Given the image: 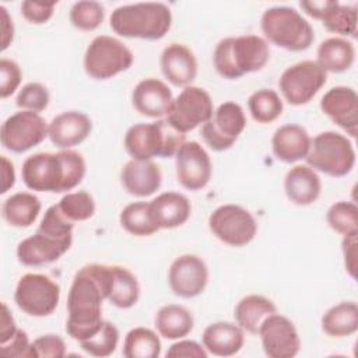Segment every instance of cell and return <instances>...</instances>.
Segmentation results:
<instances>
[{"label":"cell","mask_w":358,"mask_h":358,"mask_svg":"<svg viewBox=\"0 0 358 358\" xmlns=\"http://www.w3.org/2000/svg\"><path fill=\"white\" fill-rule=\"evenodd\" d=\"M87 172L85 159L74 150L36 152L25 158L21 176L25 186L35 192L63 193L81 183Z\"/></svg>","instance_id":"obj_1"},{"label":"cell","mask_w":358,"mask_h":358,"mask_svg":"<svg viewBox=\"0 0 358 358\" xmlns=\"http://www.w3.org/2000/svg\"><path fill=\"white\" fill-rule=\"evenodd\" d=\"M103 292L90 271L88 266L81 267L71 282L67 296L66 331L78 343L94 336L102 326Z\"/></svg>","instance_id":"obj_2"},{"label":"cell","mask_w":358,"mask_h":358,"mask_svg":"<svg viewBox=\"0 0 358 358\" xmlns=\"http://www.w3.org/2000/svg\"><path fill=\"white\" fill-rule=\"evenodd\" d=\"M268 57L270 50L266 39L257 35H241L221 39L214 49L213 62L222 78L236 80L262 70Z\"/></svg>","instance_id":"obj_3"},{"label":"cell","mask_w":358,"mask_h":358,"mask_svg":"<svg viewBox=\"0 0 358 358\" xmlns=\"http://www.w3.org/2000/svg\"><path fill=\"white\" fill-rule=\"evenodd\" d=\"M109 21L119 36L158 41L171 29L172 13L164 3H134L115 8Z\"/></svg>","instance_id":"obj_4"},{"label":"cell","mask_w":358,"mask_h":358,"mask_svg":"<svg viewBox=\"0 0 358 358\" xmlns=\"http://www.w3.org/2000/svg\"><path fill=\"white\" fill-rule=\"evenodd\" d=\"M185 134L178 131L166 119L154 123H137L127 129L124 134V148L131 159L148 161L154 157H175L185 143Z\"/></svg>","instance_id":"obj_5"},{"label":"cell","mask_w":358,"mask_h":358,"mask_svg":"<svg viewBox=\"0 0 358 358\" xmlns=\"http://www.w3.org/2000/svg\"><path fill=\"white\" fill-rule=\"evenodd\" d=\"M260 28L268 42L289 52L306 50L315 41L312 25L292 7L267 8L262 15Z\"/></svg>","instance_id":"obj_6"},{"label":"cell","mask_w":358,"mask_h":358,"mask_svg":"<svg viewBox=\"0 0 358 358\" xmlns=\"http://www.w3.org/2000/svg\"><path fill=\"white\" fill-rule=\"evenodd\" d=\"M308 166L333 178L348 175L355 165L352 143L337 131H323L310 140Z\"/></svg>","instance_id":"obj_7"},{"label":"cell","mask_w":358,"mask_h":358,"mask_svg":"<svg viewBox=\"0 0 358 358\" xmlns=\"http://www.w3.org/2000/svg\"><path fill=\"white\" fill-rule=\"evenodd\" d=\"M131 50L119 39L108 35L95 36L84 55V70L94 80H109L133 64Z\"/></svg>","instance_id":"obj_8"},{"label":"cell","mask_w":358,"mask_h":358,"mask_svg":"<svg viewBox=\"0 0 358 358\" xmlns=\"http://www.w3.org/2000/svg\"><path fill=\"white\" fill-rule=\"evenodd\" d=\"M60 299V287L39 273L24 274L15 287L14 302L28 316L45 317L55 312Z\"/></svg>","instance_id":"obj_9"},{"label":"cell","mask_w":358,"mask_h":358,"mask_svg":"<svg viewBox=\"0 0 358 358\" xmlns=\"http://www.w3.org/2000/svg\"><path fill=\"white\" fill-rule=\"evenodd\" d=\"M208 228L217 239L235 248L250 243L257 232L255 217L238 204L217 207L208 217Z\"/></svg>","instance_id":"obj_10"},{"label":"cell","mask_w":358,"mask_h":358,"mask_svg":"<svg viewBox=\"0 0 358 358\" xmlns=\"http://www.w3.org/2000/svg\"><path fill=\"white\" fill-rule=\"evenodd\" d=\"M326 81L327 73L316 60H302L282 71L278 87L289 105L301 106L312 101Z\"/></svg>","instance_id":"obj_11"},{"label":"cell","mask_w":358,"mask_h":358,"mask_svg":"<svg viewBox=\"0 0 358 358\" xmlns=\"http://www.w3.org/2000/svg\"><path fill=\"white\" fill-rule=\"evenodd\" d=\"M214 105L210 94L194 85H187L173 99L166 120L178 131L186 134L211 119Z\"/></svg>","instance_id":"obj_12"},{"label":"cell","mask_w":358,"mask_h":358,"mask_svg":"<svg viewBox=\"0 0 358 358\" xmlns=\"http://www.w3.org/2000/svg\"><path fill=\"white\" fill-rule=\"evenodd\" d=\"M246 127V116L242 106L227 101L213 113L211 119L201 126L204 143L214 151L229 150Z\"/></svg>","instance_id":"obj_13"},{"label":"cell","mask_w":358,"mask_h":358,"mask_svg":"<svg viewBox=\"0 0 358 358\" xmlns=\"http://www.w3.org/2000/svg\"><path fill=\"white\" fill-rule=\"evenodd\" d=\"M48 127L49 124L39 113L20 110L3 122L0 129L1 144L11 152L22 154L48 137Z\"/></svg>","instance_id":"obj_14"},{"label":"cell","mask_w":358,"mask_h":358,"mask_svg":"<svg viewBox=\"0 0 358 358\" xmlns=\"http://www.w3.org/2000/svg\"><path fill=\"white\" fill-rule=\"evenodd\" d=\"M96 278L105 299L120 309L134 306L140 298V284L136 275L122 266L87 264Z\"/></svg>","instance_id":"obj_15"},{"label":"cell","mask_w":358,"mask_h":358,"mask_svg":"<svg viewBox=\"0 0 358 358\" xmlns=\"http://www.w3.org/2000/svg\"><path fill=\"white\" fill-rule=\"evenodd\" d=\"M178 182L187 190L204 189L213 173L208 152L197 141H185L175 155Z\"/></svg>","instance_id":"obj_16"},{"label":"cell","mask_w":358,"mask_h":358,"mask_svg":"<svg viewBox=\"0 0 358 358\" xmlns=\"http://www.w3.org/2000/svg\"><path fill=\"white\" fill-rule=\"evenodd\" d=\"M262 347L268 358H292L299 352L301 338L294 323L277 312L260 326Z\"/></svg>","instance_id":"obj_17"},{"label":"cell","mask_w":358,"mask_h":358,"mask_svg":"<svg viewBox=\"0 0 358 358\" xmlns=\"http://www.w3.org/2000/svg\"><path fill=\"white\" fill-rule=\"evenodd\" d=\"M168 282L176 296L185 299L199 296L208 282L207 264L196 255H182L172 262Z\"/></svg>","instance_id":"obj_18"},{"label":"cell","mask_w":358,"mask_h":358,"mask_svg":"<svg viewBox=\"0 0 358 358\" xmlns=\"http://www.w3.org/2000/svg\"><path fill=\"white\" fill-rule=\"evenodd\" d=\"M73 238H55L36 231L17 246V259L22 266L39 267L59 260L71 246Z\"/></svg>","instance_id":"obj_19"},{"label":"cell","mask_w":358,"mask_h":358,"mask_svg":"<svg viewBox=\"0 0 358 358\" xmlns=\"http://www.w3.org/2000/svg\"><path fill=\"white\" fill-rule=\"evenodd\" d=\"M322 112L351 137L358 133V95L351 87H333L320 99Z\"/></svg>","instance_id":"obj_20"},{"label":"cell","mask_w":358,"mask_h":358,"mask_svg":"<svg viewBox=\"0 0 358 358\" xmlns=\"http://www.w3.org/2000/svg\"><path fill=\"white\" fill-rule=\"evenodd\" d=\"M301 8L312 18L322 21L329 32L344 36L357 35V7L338 1H301Z\"/></svg>","instance_id":"obj_21"},{"label":"cell","mask_w":358,"mask_h":358,"mask_svg":"<svg viewBox=\"0 0 358 358\" xmlns=\"http://www.w3.org/2000/svg\"><path fill=\"white\" fill-rule=\"evenodd\" d=\"M92 131L91 119L78 110L63 112L52 119L48 137L60 150H70L85 141Z\"/></svg>","instance_id":"obj_22"},{"label":"cell","mask_w":358,"mask_h":358,"mask_svg":"<svg viewBox=\"0 0 358 358\" xmlns=\"http://www.w3.org/2000/svg\"><path fill=\"white\" fill-rule=\"evenodd\" d=\"M131 102L134 109L147 117H162L166 116L173 95L169 87L158 78H144L133 90Z\"/></svg>","instance_id":"obj_23"},{"label":"cell","mask_w":358,"mask_h":358,"mask_svg":"<svg viewBox=\"0 0 358 358\" xmlns=\"http://www.w3.org/2000/svg\"><path fill=\"white\" fill-rule=\"evenodd\" d=\"M159 64L164 77L175 87H187L197 76V60L182 43L168 45L161 53Z\"/></svg>","instance_id":"obj_24"},{"label":"cell","mask_w":358,"mask_h":358,"mask_svg":"<svg viewBox=\"0 0 358 358\" xmlns=\"http://www.w3.org/2000/svg\"><path fill=\"white\" fill-rule=\"evenodd\" d=\"M120 182L127 193L137 197H148L159 189L162 173L151 159H130L120 171Z\"/></svg>","instance_id":"obj_25"},{"label":"cell","mask_w":358,"mask_h":358,"mask_svg":"<svg viewBox=\"0 0 358 358\" xmlns=\"http://www.w3.org/2000/svg\"><path fill=\"white\" fill-rule=\"evenodd\" d=\"M310 136L305 127L288 123L280 126L271 138L274 157L285 164H294L306 157L310 147Z\"/></svg>","instance_id":"obj_26"},{"label":"cell","mask_w":358,"mask_h":358,"mask_svg":"<svg viewBox=\"0 0 358 358\" xmlns=\"http://www.w3.org/2000/svg\"><path fill=\"white\" fill-rule=\"evenodd\" d=\"M284 192L296 206L315 203L322 192V182L315 169L308 165L292 166L284 178Z\"/></svg>","instance_id":"obj_27"},{"label":"cell","mask_w":358,"mask_h":358,"mask_svg":"<svg viewBox=\"0 0 358 358\" xmlns=\"http://www.w3.org/2000/svg\"><path fill=\"white\" fill-rule=\"evenodd\" d=\"M201 341L207 352L215 357H232L242 350L245 334L235 323L215 322L204 329Z\"/></svg>","instance_id":"obj_28"},{"label":"cell","mask_w":358,"mask_h":358,"mask_svg":"<svg viewBox=\"0 0 358 358\" xmlns=\"http://www.w3.org/2000/svg\"><path fill=\"white\" fill-rule=\"evenodd\" d=\"M150 204L159 229H173L183 225L192 213L189 199L178 192H164Z\"/></svg>","instance_id":"obj_29"},{"label":"cell","mask_w":358,"mask_h":358,"mask_svg":"<svg viewBox=\"0 0 358 358\" xmlns=\"http://www.w3.org/2000/svg\"><path fill=\"white\" fill-rule=\"evenodd\" d=\"M275 312H277V308L271 299L263 295L250 294L243 296L236 303L234 316H235L236 324L242 327L243 331H248L250 334H257L262 323Z\"/></svg>","instance_id":"obj_30"},{"label":"cell","mask_w":358,"mask_h":358,"mask_svg":"<svg viewBox=\"0 0 358 358\" xmlns=\"http://www.w3.org/2000/svg\"><path fill=\"white\" fill-rule=\"evenodd\" d=\"M355 60L354 45L344 38H327L317 48L316 63L326 73H343L351 69Z\"/></svg>","instance_id":"obj_31"},{"label":"cell","mask_w":358,"mask_h":358,"mask_svg":"<svg viewBox=\"0 0 358 358\" xmlns=\"http://www.w3.org/2000/svg\"><path fill=\"white\" fill-rule=\"evenodd\" d=\"M41 208V201L34 193L18 192L4 200L1 214L8 225L28 228L36 221Z\"/></svg>","instance_id":"obj_32"},{"label":"cell","mask_w":358,"mask_h":358,"mask_svg":"<svg viewBox=\"0 0 358 358\" xmlns=\"http://www.w3.org/2000/svg\"><path fill=\"white\" fill-rule=\"evenodd\" d=\"M194 326L193 315L182 305H165L155 315V327L159 336L168 340L186 337Z\"/></svg>","instance_id":"obj_33"},{"label":"cell","mask_w":358,"mask_h":358,"mask_svg":"<svg viewBox=\"0 0 358 358\" xmlns=\"http://www.w3.org/2000/svg\"><path fill=\"white\" fill-rule=\"evenodd\" d=\"M322 330L334 338L348 337L358 330V305L352 301L340 302L322 316Z\"/></svg>","instance_id":"obj_34"},{"label":"cell","mask_w":358,"mask_h":358,"mask_svg":"<svg viewBox=\"0 0 358 358\" xmlns=\"http://www.w3.org/2000/svg\"><path fill=\"white\" fill-rule=\"evenodd\" d=\"M122 228L134 236H150L159 231L150 203L134 201L127 204L119 215Z\"/></svg>","instance_id":"obj_35"},{"label":"cell","mask_w":358,"mask_h":358,"mask_svg":"<svg viewBox=\"0 0 358 358\" xmlns=\"http://www.w3.org/2000/svg\"><path fill=\"white\" fill-rule=\"evenodd\" d=\"M161 354V340L155 331L148 327L131 329L123 343V355L126 358H158Z\"/></svg>","instance_id":"obj_36"},{"label":"cell","mask_w":358,"mask_h":358,"mask_svg":"<svg viewBox=\"0 0 358 358\" xmlns=\"http://www.w3.org/2000/svg\"><path fill=\"white\" fill-rule=\"evenodd\" d=\"M249 112L257 123H271L282 113V101L274 90L262 88L255 91L248 99Z\"/></svg>","instance_id":"obj_37"},{"label":"cell","mask_w":358,"mask_h":358,"mask_svg":"<svg viewBox=\"0 0 358 358\" xmlns=\"http://www.w3.org/2000/svg\"><path fill=\"white\" fill-rule=\"evenodd\" d=\"M57 207L60 213L71 222L87 221L95 214L94 197L85 190L64 194L57 203Z\"/></svg>","instance_id":"obj_38"},{"label":"cell","mask_w":358,"mask_h":358,"mask_svg":"<svg viewBox=\"0 0 358 358\" xmlns=\"http://www.w3.org/2000/svg\"><path fill=\"white\" fill-rule=\"evenodd\" d=\"M117 343H119L117 327L113 323L103 320L101 329L94 336L80 341V345L83 351H85L90 355L105 358L115 352Z\"/></svg>","instance_id":"obj_39"},{"label":"cell","mask_w":358,"mask_h":358,"mask_svg":"<svg viewBox=\"0 0 358 358\" xmlns=\"http://www.w3.org/2000/svg\"><path fill=\"white\" fill-rule=\"evenodd\" d=\"M329 227L345 236L358 232V207L352 201H337L326 213Z\"/></svg>","instance_id":"obj_40"},{"label":"cell","mask_w":358,"mask_h":358,"mask_svg":"<svg viewBox=\"0 0 358 358\" xmlns=\"http://www.w3.org/2000/svg\"><path fill=\"white\" fill-rule=\"evenodd\" d=\"M69 18L74 28L90 32L96 29L102 24L105 18V8L98 1H91V0L77 1L70 8Z\"/></svg>","instance_id":"obj_41"},{"label":"cell","mask_w":358,"mask_h":358,"mask_svg":"<svg viewBox=\"0 0 358 358\" xmlns=\"http://www.w3.org/2000/svg\"><path fill=\"white\" fill-rule=\"evenodd\" d=\"M50 101V95L48 88L41 83H28L25 84L20 92L17 94L15 103L22 110L31 112H42L48 108Z\"/></svg>","instance_id":"obj_42"},{"label":"cell","mask_w":358,"mask_h":358,"mask_svg":"<svg viewBox=\"0 0 358 358\" xmlns=\"http://www.w3.org/2000/svg\"><path fill=\"white\" fill-rule=\"evenodd\" d=\"M73 228L74 222L69 221L60 213L57 204H53L46 210L36 231L48 234L55 238H73Z\"/></svg>","instance_id":"obj_43"},{"label":"cell","mask_w":358,"mask_h":358,"mask_svg":"<svg viewBox=\"0 0 358 358\" xmlns=\"http://www.w3.org/2000/svg\"><path fill=\"white\" fill-rule=\"evenodd\" d=\"M21 69L20 66L11 60L1 57L0 59V96L8 98L15 92L18 85L21 84Z\"/></svg>","instance_id":"obj_44"},{"label":"cell","mask_w":358,"mask_h":358,"mask_svg":"<svg viewBox=\"0 0 358 358\" xmlns=\"http://www.w3.org/2000/svg\"><path fill=\"white\" fill-rule=\"evenodd\" d=\"M36 358H63L66 355V344L56 334H45L32 341Z\"/></svg>","instance_id":"obj_45"},{"label":"cell","mask_w":358,"mask_h":358,"mask_svg":"<svg viewBox=\"0 0 358 358\" xmlns=\"http://www.w3.org/2000/svg\"><path fill=\"white\" fill-rule=\"evenodd\" d=\"M56 3L46 1H34L25 0L21 3V14L31 24H45L48 22L55 11Z\"/></svg>","instance_id":"obj_46"},{"label":"cell","mask_w":358,"mask_h":358,"mask_svg":"<svg viewBox=\"0 0 358 358\" xmlns=\"http://www.w3.org/2000/svg\"><path fill=\"white\" fill-rule=\"evenodd\" d=\"M0 351L3 355H7V357L36 358L32 343H29L27 333L21 329H18L17 333L7 343L0 344Z\"/></svg>","instance_id":"obj_47"},{"label":"cell","mask_w":358,"mask_h":358,"mask_svg":"<svg viewBox=\"0 0 358 358\" xmlns=\"http://www.w3.org/2000/svg\"><path fill=\"white\" fill-rule=\"evenodd\" d=\"M207 355L208 352L206 351V348L193 340H180L178 343H173L166 351V357L171 358H207Z\"/></svg>","instance_id":"obj_48"},{"label":"cell","mask_w":358,"mask_h":358,"mask_svg":"<svg viewBox=\"0 0 358 358\" xmlns=\"http://www.w3.org/2000/svg\"><path fill=\"white\" fill-rule=\"evenodd\" d=\"M357 235H358V232L345 235L341 242V250H343V256H344L345 270L348 271V274L352 278L357 277Z\"/></svg>","instance_id":"obj_49"},{"label":"cell","mask_w":358,"mask_h":358,"mask_svg":"<svg viewBox=\"0 0 358 358\" xmlns=\"http://www.w3.org/2000/svg\"><path fill=\"white\" fill-rule=\"evenodd\" d=\"M18 327L15 320L8 309V306L3 302L1 303V320H0V344L7 343L15 333Z\"/></svg>","instance_id":"obj_50"},{"label":"cell","mask_w":358,"mask_h":358,"mask_svg":"<svg viewBox=\"0 0 358 358\" xmlns=\"http://www.w3.org/2000/svg\"><path fill=\"white\" fill-rule=\"evenodd\" d=\"M0 14H1V50H6L11 45L14 38V24L4 6H0Z\"/></svg>","instance_id":"obj_51"},{"label":"cell","mask_w":358,"mask_h":358,"mask_svg":"<svg viewBox=\"0 0 358 358\" xmlns=\"http://www.w3.org/2000/svg\"><path fill=\"white\" fill-rule=\"evenodd\" d=\"M1 176H3L1 193H6L15 183V172H14L13 162L8 161L6 155H1Z\"/></svg>","instance_id":"obj_52"}]
</instances>
